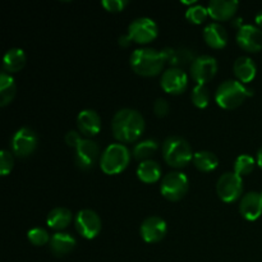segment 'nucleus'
Listing matches in <instances>:
<instances>
[{
	"mask_svg": "<svg viewBox=\"0 0 262 262\" xmlns=\"http://www.w3.org/2000/svg\"><path fill=\"white\" fill-rule=\"evenodd\" d=\"M257 164H258V166L262 169V147L258 150V152H257Z\"/></svg>",
	"mask_w": 262,
	"mask_h": 262,
	"instance_id": "nucleus-39",
	"label": "nucleus"
},
{
	"mask_svg": "<svg viewBox=\"0 0 262 262\" xmlns=\"http://www.w3.org/2000/svg\"><path fill=\"white\" fill-rule=\"evenodd\" d=\"M15 91H17V87H15L12 74L2 72L0 74V105L7 106L8 104H10L15 96Z\"/></svg>",
	"mask_w": 262,
	"mask_h": 262,
	"instance_id": "nucleus-26",
	"label": "nucleus"
},
{
	"mask_svg": "<svg viewBox=\"0 0 262 262\" xmlns=\"http://www.w3.org/2000/svg\"><path fill=\"white\" fill-rule=\"evenodd\" d=\"M255 165H256V161L252 156L248 155V154H242V155H239L237 159H235L233 169H234L235 174L243 177L252 173L253 169H255Z\"/></svg>",
	"mask_w": 262,
	"mask_h": 262,
	"instance_id": "nucleus-29",
	"label": "nucleus"
},
{
	"mask_svg": "<svg viewBox=\"0 0 262 262\" xmlns=\"http://www.w3.org/2000/svg\"><path fill=\"white\" fill-rule=\"evenodd\" d=\"M239 212L248 222H255L262 215V191H251L242 197Z\"/></svg>",
	"mask_w": 262,
	"mask_h": 262,
	"instance_id": "nucleus-16",
	"label": "nucleus"
},
{
	"mask_svg": "<svg viewBox=\"0 0 262 262\" xmlns=\"http://www.w3.org/2000/svg\"><path fill=\"white\" fill-rule=\"evenodd\" d=\"M193 151L188 141L181 136H170L163 143V158L169 166L184 168L193 161Z\"/></svg>",
	"mask_w": 262,
	"mask_h": 262,
	"instance_id": "nucleus-4",
	"label": "nucleus"
},
{
	"mask_svg": "<svg viewBox=\"0 0 262 262\" xmlns=\"http://www.w3.org/2000/svg\"><path fill=\"white\" fill-rule=\"evenodd\" d=\"M159 148V142L154 138H146V140L140 141L135 145L133 147V156L135 159L140 161H146L151 160V156L158 151Z\"/></svg>",
	"mask_w": 262,
	"mask_h": 262,
	"instance_id": "nucleus-28",
	"label": "nucleus"
},
{
	"mask_svg": "<svg viewBox=\"0 0 262 262\" xmlns=\"http://www.w3.org/2000/svg\"><path fill=\"white\" fill-rule=\"evenodd\" d=\"M204 38L211 48L223 49L228 42V32L223 25L211 22L204 28Z\"/></svg>",
	"mask_w": 262,
	"mask_h": 262,
	"instance_id": "nucleus-21",
	"label": "nucleus"
},
{
	"mask_svg": "<svg viewBox=\"0 0 262 262\" xmlns=\"http://www.w3.org/2000/svg\"><path fill=\"white\" fill-rule=\"evenodd\" d=\"M255 20H256V25H257V27L262 28V10H260V12L256 14Z\"/></svg>",
	"mask_w": 262,
	"mask_h": 262,
	"instance_id": "nucleus-38",
	"label": "nucleus"
},
{
	"mask_svg": "<svg viewBox=\"0 0 262 262\" xmlns=\"http://www.w3.org/2000/svg\"><path fill=\"white\" fill-rule=\"evenodd\" d=\"M252 94L253 90L238 79H228L220 83L216 89L215 101L223 109L232 110L239 106Z\"/></svg>",
	"mask_w": 262,
	"mask_h": 262,
	"instance_id": "nucleus-3",
	"label": "nucleus"
},
{
	"mask_svg": "<svg viewBox=\"0 0 262 262\" xmlns=\"http://www.w3.org/2000/svg\"><path fill=\"white\" fill-rule=\"evenodd\" d=\"M137 177L143 183H156L161 178V166L155 160L141 161L137 166Z\"/></svg>",
	"mask_w": 262,
	"mask_h": 262,
	"instance_id": "nucleus-24",
	"label": "nucleus"
},
{
	"mask_svg": "<svg viewBox=\"0 0 262 262\" xmlns=\"http://www.w3.org/2000/svg\"><path fill=\"white\" fill-rule=\"evenodd\" d=\"M233 72H234L238 81L242 82V83H248L256 77L257 67H256V63L252 58L242 55L235 59L234 64H233Z\"/></svg>",
	"mask_w": 262,
	"mask_h": 262,
	"instance_id": "nucleus-20",
	"label": "nucleus"
},
{
	"mask_svg": "<svg viewBox=\"0 0 262 262\" xmlns=\"http://www.w3.org/2000/svg\"><path fill=\"white\" fill-rule=\"evenodd\" d=\"M72 222V212L67 207H55L51 210L46 217L49 228L58 232H63Z\"/></svg>",
	"mask_w": 262,
	"mask_h": 262,
	"instance_id": "nucleus-25",
	"label": "nucleus"
},
{
	"mask_svg": "<svg viewBox=\"0 0 262 262\" xmlns=\"http://www.w3.org/2000/svg\"><path fill=\"white\" fill-rule=\"evenodd\" d=\"M207 15H209V10L207 7H204L201 4H196L193 7H189L186 12V18L191 23L194 25H201L206 20Z\"/></svg>",
	"mask_w": 262,
	"mask_h": 262,
	"instance_id": "nucleus-31",
	"label": "nucleus"
},
{
	"mask_svg": "<svg viewBox=\"0 0 262 262\" xmlns=\"http://www.w3.org/2000/svg\"><path fill=\"white\" fill-rule=\"evenodd\" d=\"M38 138L33 129L28 127H22L13 135L10 145L12 152L18 158H27L35 152L37 147Z\"/></svg>",
	"mask_w": 262,
	"mask_h": 262,
	"instance_id": "nucleus-10",
	"label": "nucleus"
},
{
	"mask_svg": "<svg viewBox=\"0 0 262 262\" xmlns=\"http://www.w3.org/2000/svg\"><path fill=\"white\" fill-rule=\"evenodd\" d=\"M191 100L194 106L199 109H205L210 102V90L207 89L206 84H196L192 89Z\"/></svg>",
	"mask_w": 262,
	"mask_h": 262,
	"instance_id": "nucleus-30",
	"label": "nucleus"
},
{
	"mask_svg": "<svg viewBox=\"0 0 262 262\" xmlns=\"http://www.w3.org/2000/svg\"><path fill=\"white\" fill-rule=\"evenodd\" d=\"M14 166V158L13 154L8 150H2L0 152V174L3 177L8 176Z\"/></svg>",
	"mask_w": 262,
	"mask_h": 262,
	"instance_id": "nucleus-33",
	"label": "nucleus"
},
{
	"mask_svg": "<svg viewBox=\"0 0 262 262\" xmlns=\"http://www.w3.org/2000/svg\"><path fill=\"white\" fill-rule=\"evenodd\" d=\"M130 161V151L123 143H112L102 152L100 168L107 176H115L125 170Z\"/></svg>",
	"mask_w": 262,
	"mask_h": 262,
	"instance_id": "nucleus-5",
	"label": "nucleus"
},
{
	"mask_svg": "<svg viewBox=\"0 0 262 262\" xmlns=\"http://www.w3.org/2000/svg\"><path fill=\"white\" fill-rule=\"evenodd\" d=\"M130 42H132V40H130L129 35H122L119 37V45L123 46V48H127V46L130 45Z\"/></svg>",
	"mask_w": 262,
	"mask_h": 262,
	"instance_id": "nucleus-37",
	"label": "nucleus"
},
{
	"mask_svg": "<svg viewBox=\"0 0 262 262\" xmlns=\"http://www.w3.org/2000/svg\"><path fill=\"white\" fill-rule=\"evenodd\" d=\"M74 227L79 235L86 239H94L101 232L102 223L96 211L84 209L78 211L74 217Z\"/></svg>",
	"mask_w": 262,
	"mask_h": 262,
	"instance_id": "nucleus-8",
	"label": "nucleus"
},
{
	"mask_svg": "<svg viewBox=\"0 0 262 262\" xmlns=\"http://www.w3.org/2000/svg\"><path fill=\"white\" fill-rule=\"evenodd\" d=\"M26 60H27V58H26V54L22 49H9L3 58V69L9 74L17 73L26 66Z\"/></svg>",
	"mask_w": 262,
	"mask_h": 262,
	"instance_id": "nucleus-23",
	"label": "nucleus"
},
{
	"mask_svg": "<svg viewBox=\"0 0 262 262\" xmlns=\"http://www.w3.org/2000/svg\"><path fill=\"white\" fill-rule=\"evenodd\" d=\"M99 156L100 147L97 142L90 140V138H83L78 145V147L76 148L74 161H76V165L78 169H81V170H90V169L95 166Z\"/></svg>",
	"mask_w": 262,
	"mask_h": 262,
	"instance_id": "nucleus-12",
	"label": "nucleus"
},
{
	"mask_svg": "<svg viewBox=\"0 0 262 262\" xmlns=\"http://www.w3.org/2000/svg\"><path fill=\"white\" fill-rule=\"evenodd\" d=\"M168 225L160 216H148L142 222L140 227V234L147 243H158L166 235Z\"/></svg>",
	"mask_w": 262,
	"mask_h": 262,
	"instance_id": "nucleus-15",
	"label": "nucleus"
},
{
	"mask_svg": "<svg viewBox=\"0 0 262 262\" xmlns=\"http://www.w3.org/2000/svg\"><path fill=\"white\" fill-rule=\"evenodd\" d=\"M217 72V61L211 55H199L189 66V74L197 84H205L211 81Z\"/></svg>",
	"mask_w": 262,
	"mask_h": 262,
	"instance_id": "nucleus-11",
	"label": "nucleus"
},
{
	"mask_svg": "<svg viewBox=\"0 0 262 262\" xmlns=\"http://www.w3.org/2000/svg\"><path fill=\"white\" fill-rule=\"evenodd\" d=\"M77 127L79 133L86 137H94L101 129V118L99 113L92 109L81 110L77 117Z\"/></svg>",
	"mask_w": 262,
	"mask_h": 262,
	"instance_id": "nucleus-17",
	"label": "nucleus"
},
{
	"mask_svg": "<svg viewBox=\"0 0 262 262\" xmlns=\"http://www.w3.org/2000/svg\"><path fill=\"white\" fill-rule=\"evenodd\" d=\"M159 27L154 19L148 17L136 18L128 26V35L130 40L137 43H148L158 37Z\"/></svg>",
	"mask_w": 262,
	"mask_h": 262,
	"instance_id": "nucleus-9",
	"label": "nucleus"
},
{
	"mask_svg": "<svg viewBox=\"0 0 262 262\" xmlns=\"http://www.w3.org/2000/svg\"><path fill=\"white\" fill-rule=\"evenodd\" d=\"M166 59L163 51L151 48H141L132 53L129 58L130 68L133 72L143 77L158 76L164 68Z\"/></svg>",
	"mask_w": 262,
	"mask_h": 262,
	"instance_id": "nucleus-2",
	"label": "nucleus"
},
{
	"mask_svg": "<svg viewBox=\"0 0 262 262\" xmlns=\"http://www.w3.org/2000/svg\"><path fill=\"white\" fill-rule=\"evenodd\" d=\"M112 130L119 142H135L145 132V119L138 110L124 107L118 110L113 117Z\"/></svg>",
	"mask_w": 262,
	"mask_h": 262,
	"instance_id": "nucleus-1",
	"label": "nucleus"
},
{
	"mask_svg": "<svg viewBox=\"0 0 262 262\" xmlns=\"http://www.w3.org/2000/svg\"><path fill=\"white\" fill-rule=\"evenodd\" d=\"M101 5L107 10V12H122L128 5L127 0H102Z\"/></svg>",
	"mask_w": 262,
	"mask_h": 262,
	"instance_id": "nucleus-34",
	"label": "nucleus"
},
{
	"mask_svg": "<svg viewBox=\"0 0 262 262\" xmlns=\"http://www.w3.org/2000/svg\"><path fill=\"white\" fill-rule=\"evenodd\" d=\"M239 3L235 0H211L207 5L209 15L215 20H228L234 17Z\"/></svg>",
	"mask_w": 262,
	"mask_h": 262,
	"instance_id": "nucleus-18",
	"label": "nucleus"
},
{
	"mask_svg": "<svg viewBox=\"0 0 262 262\" xmlns=\"http://www.w3.org/2000/svg\"><path fill=\"white\" fill-rule=\"evenodd\" d=\"M27 238L33 246H45L50 243V235L43 228H32L27 232Z\"/></svg>",
	"mask_w": 262,
	"mask_h": 262,
	"instance_id": "nucleus-32",
	"label": "nucleus"
},
{
	"mask_svg": "<svg viewBox=\"0 0 262 262\" xmlns=\"http://www.w3.org/2000/svg\"><path fill=\"white\" fill-rule=\"evenodd\" d=\"M77 245L76 238L66 232H58L51 235L50 238V251L56 257H63L74 250Z\"/></svg>",
	"mask_w": 262,
	"mask_h": 262,
	"instance_id": "nucleus-19",
	"label": "nucleus"
},
{
	"mask_svg": "<svg viewBox=\"0 0 262 262\" xmlns=\"http://www.w3.org/2000/svg\"><path fill=\"white\" fill-rule=\"evenodd\" d=\"M189 179L182 171H170L161 179L160 192L169 201H179L187 194Z\"/></svg>",
	"mask_w": 262,
	"mask_h": 262,
	"instance_id": "nucleus-6",
	"label": "nucleus"
},
{
	"mask_svg": "<svg viewBox=\"0 0 262 262\" xmlns=\"http://www.w3.org/2000/svg\"><path fill=\"white\" fill-rule=\"evenodd\" d=\"M237 42L243 50L257 53L262 49V30L255 25H242L237 32Z\"/></svg>",
	"mask_w": 262,
	"mask_h": 262,
	"instance_id": "nucleus-14",
	"label": "nucleus"
},
{
	"mask_svg": "<svg viewBox=\"0 0 262 262\" xmlns=\"http://www.w3.org/2000/svg\"><path fill=\"white\" fill-rule=\"evenodd\" d=\"M161 89L171 95H181L188 86V76L182 68H169L160 79Z\"/></svg>",
	"mask_w": 262,
	"mask_h": 262,
	"instance_id": "nucleus-13",
	"label": "nucleus"
},
{
	"mask_svg": "<svg viewBox=\"0 0 262 262\" xmlns=\"http://www.w3.org/2000/svg\"><path fill=\"white\" fill-rule=\"evenodd\" d=\"M154 113H155L156 117L164 118L168 115L169 110H170V106H169V102L166 101L163 97H159V99L155 100L154 102Z\"/></svg>",
	"mask_w": 262,
	"mask_h": 262,
	"instance_id": "nucleus-35",
	"label": "nucleus"
},
{
	"mask_svg": "<svg viewBox=\"0 0 262 262\" xmlns=\"http://www.w3.org/2000/svg\"><path fill=\"white\" fill-rule=\"evenodd\" d=\"M243 192L242 177L234 171H228L220 176L216 182V193L222 201L227 204L237 201Z\"/></svg>",
	"mask_w": 262,
	"mask_h": 262,
	"instance_id": "nucleus-7",
	"label": "nucleus"
},
{
	"mask_svg": "<svg viewBox=\"0 0 262 262\" xmlns=\"http://www.w3.org/2000/svg\"><path fill=\"white\" fill-rule=\"evenodd\" d=\"M193 164L200 171L204 173H210V171L215 170L219 165V159L214 152L207 150L197 151L193 156Z\"/></svg>",
	"mask_w": 262,
	"mask_h": 262,
	"instance_id": "nucleus-27",
	"label": "nucleus"
},
{
	"mask_svg": "<svg viewBox=\"0 0 262 262\" xmlns=\"http://www.w3.org/2000/svg\"><path fill=\"white\" fill-rule=\"evenodd\" d=\"M166 61L171 66V68H181L194 60L193 53L186 48H165L163 50Z\"/></svg>",
	"mask_w": 262,
	"mask_h": 262,
	"instance_id": "nucleus-22",
	"label": "nucleus"
},
{
	"mask_svg": "<svg viewBox=\"0 0 262 262\" xmlns=\"http://www.w3.org/2000/svg\"><path fill=\"white\" fill-rule=\"evenodd\" d=\"M82 140H83V138H82V136L79 135V132H77V130H69L66 135V143L72 148L78 147V145L81 143Z\"/></svg>",
	"mask_w": 262,
	"mask_h": 262,
	"instance_id": "nucleus-36",
	"label": "nucleus"
}]
</instances>
